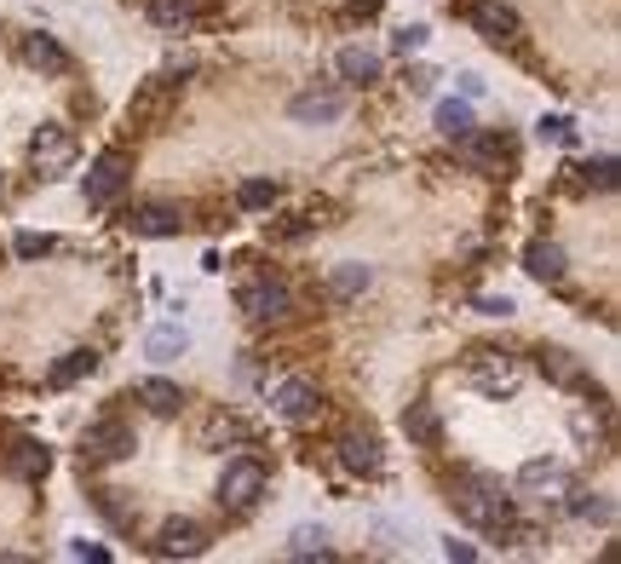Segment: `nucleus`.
<instances>
[{"label": "nucleus", "instance_id": "obj_42", "mask_svg": "<svg viewBox=\"0 0 621 564\" xmlns=\"http://www.w3.org/2000/svg\"><path fill=\"white\" fill-rule=\"evenodd\" d=\"M0 190H6V179H0Z\"/></svg>", "mask_w": 621, "mask_h": 564}, {"label": "nucleus", "instance_id": "obj_5", "mask_svg": "<svg viewBox=\"0 0 621 564\" xmlns=\"http://www.w3.org/2000/svg\"><path fill=\"white\" fill-rule=\"evenodd\" d=\"M138 449V432L127 421H92L87 432H81V461H87V467H110V461H127V455H133Z\"/></svg>", "mask_w": 621, "mask_h": 564}, {"label": "nucleus", "instance_id": "obj_6", "mask_svg": "<svg viewBox=\"0 0 621 564\" xmlns=\"http://www.w3.org/2000/svg\"><path fill=\"white\" fill-rule=\"evenodd\" d=\"M265 467L259 461H230L225 478H219V507H225L230 518H248L253 507H259V495H265Z\"/></svg>", "mask_w": 621, "mask_h": 564}, {"label": "nucleus", "instance_id": "obj_8", "mask_svg": "<svg viewBox=\"0 0 621 564\" xmlns=\"http://www.w3.org/2000/svg\"><path fill=\"white\" fill-rule=\"evenodd\" d=\"M271 409L282 415V421L305 426V421H317L322 409H328V398H322L317 380H282V386L271 392Z\"/></svg>", "mask_w": 621, "mask_h": 564}, {"label": "nucleus", "instance_id": "obj_14", "mask_svg": "<svg viewBox=\"0 0 621 564\" xmlns=\"http://www.w3.org/2000/svg\"><path fill=\"white\" fill-rule=\"evenodd\" d=\"M173 98H179V81H173V75H156V81H144L138 98L127 104V121H161Z\"/></svg>", "mask_w": 621, "mask_h": 564}, {"label": "nucleus", "instance_id": "obj_4", "mask_svg": "<svg viewBox=\"0 0 621 564\" xmlns=\"http://www.w3.org/2000/svg\"><path fill=\"white\" fill-rule=\"evenodd\" d=\"M466 380L478 386L483 398H512L524 386V363L506 352H472L466 357Z\"/></svg>", "mask_w": 621, "mask_h": 564}, {"label": "nucleus", "instance_id": "obj_34", "mask_svg": "<svg viewBox=\"0 0 621 564\" xmlns=\"http://www.w3.org/2000/svg\"><path fill=\"white\" fill-rule=\"evenodd\" d=\"M12 254H18V259H46V254H52V236H41V231H23L18 242H12Z\"/></svg>", "mask_w": 621, "mask_h": 564}, {"label": "nucleus", "instance_id": "obj_20", "mask_svg": "<svg viewBox=\"0 0 621 564\" xmlns=\"http://www.w3.org/2000/svg\"><path fill=\"white\" fill-rule=\"evenodd\" d=\"M564 507H570L575 518H587V524H616V501H610V495H593V490H575L570 484Z\"/></svg>", "mask_w": 621, "mask_h": 564}, {"label": "nucleus", "instance_id": "obj_7", "mask_svg": "<svg viewBox=\"0 0 621 564\" xmlns=\"http://www.w3.org/2000/svg\"><path fill=\"white\" fill-rule=\"evenodd\" d=\"M472 29H478L489 47H518L524 41V18L506 0H472Z\"/></svg>", "mask_w": 621, "mask_h": 564}, {"label": "nucleus", "instance_id": "obj_41", "mask_svg": "<svg viewBox=\"0 0 621 564\" xmlns=\"http://www.w3.org/2000/svg\"><path fill=\"white\" fill-rule=\"evenodd\" d=\"M351 6H363V12H380V0H351Z\"/></svg>", "mask_w": 621, "mask_h": 564}, {"label": "nucleus", "instance_id": "obj_30", "mask_svg": "<svg viewBox=\"0 0 621 564\" xmlns=\"http://www.w3.org/2000/svg\"><path fill=\"white\" fill-rule=\"evenodd\" d=\"M236 208H242V213H271L276 208V185H271V179H248V185H236Z\"/></svg>", "mask_w": 621, "mask_h": 564}, {"label": "nucleus", "instance_id": "obj_18", "mask_svg": "<svg viewBox=\"0 0 621 564\" xmlns=\"http://www.w3.org/2000/svg\"><path fill=\"white\" fill-rule=\"evenodd\" d=\"M23 64H29V70H41V75H69V52L58 47L52 35L35 29V35H23Z\"/></svg>", "mask_w": 621, "mask_h": 564}, {"label": "nucleus", "instance_id": "obj_19", "mask_svg": "<svg viewBox=\"0 0 621 564\" xmlns=\"http://www.w3.org/2000/svg\"><path fill=\"white\" fill-rule=\"evenodd\" d=\"M455 156L466 167H478V173H495V167H501V139H483L478 127H472L466 139H455Z\"/></svg>", "mask_w": 621, "mask_h": 564}, {"label": "nucleus", "instance_id": "obj_17", "mask_svg": "<svg viewBox=\"0 0 621 564\" xmlns=\"http://www.w3.org/2000/svg\"><path fill=\"white\" fill-rule=\"evenodd\" d=\"M6 467L18 472L23 484H41L46 472H52V449L35 444V438H18V444L6 449Z\"/></svg>", "mask_w": 621, "mask_h": 564}, {"label": "nucleus", "instance_id": "obj_38", "mask_svg": "<svg viewBox=\"0 0 621 564\" xmlns=\"http://www.w3.org/2000/svg\"><path fill=\"white\" fill-rule=\"evenodd\" d=\"M443 553H449L455 564H472V559H478V547H472V541H455V536L443 541Z\"/></svg>", "mask_w": 621, "mask_h": 564}, {"label": "nucleus", "instance_id": "obj_12", "mask_svg": "<svg viewBox=\"0 0 621 564\" xmlns=\"http://www.w3.org/2000/svg\"><path fill=\"white\" fill-rule=\"evenodd\" d=\"M288 116H294V121H305V127H322V121H340V116H345V93H340V87H305V93H294Z\"/></svg>", "mask_w": 621, "mask_h": 564}, {"label": "nucleus", "instance_id": "obj_26", "mask_svg": "<svg viewBox=\"0 0 621 564\" xmlns=\"http://www.w3.org/2000/svg\"><path fill=\"white\" fill-rule=\"evenodd\" d=\"M437 127H443V139L449 144L466 139V133L478 127V121H472V104H466V98H443V104H437Z\"/></svg>", "mask_w": 621, "mask_h": 564}, {"label": "nucleus", "instance_id": "obj_21", "mask_svg": "<svg viewBox=\"0 0 621 564\" xmlns=\"http://www.w3.org/2000/svg\"><path fill=\"white\" fill-rule=\"evenodd\" d=\"M340 75L351 81V87H374V81H380V52L345 47V52H340Z\"/></svg>", "mask_w": 621, "mask_h": 564}, {"label": "nucleus", "instance_id": "obj_23", "mask_svg": "<svg viewBox=\"0 0 621 564\" xmlns=\"http://www.w3.org/2000/svg\"><path fill=\"white\" fill-rule=\"evenodd\" d=\"M403 432H409V444H437V432H443V421H437V409L426 398L409 403L403 409Z\"/></svg>", "mask_w": 621, "mask_h": 564}, {"label": "nucleus", "instance_id": "obj_33", "mask_svg": "<svg viewBox=\"0 0 621 564\" xmlns=\"http://www.w3.org/2000/svg\"><path fill=\"white\" fill-rule=\"evenodd\" d=\"M541 144H575V121L570 116H541Z\"/></svg>", "mask_w": 621, "mask_h": 564}, {"label": "nucleus", "instance_id": "obj_40", "mask_svg": "<svg viewBox=\"0 0 621 564\" xmlns=\"http://www.w3.org/2000/svg\"><path fill=\"white\" fill-rule=\"evenodd\" d=\"M69 553H75V559H87V564H104V559H110V553H104V547H92V541H75Z\"/></svg>", "mask_w": 621, "mask_h": 564}, {"label": "nucleus", "instance_id": "obj_32", "mask_svg": "<svg viewBox=\"0 0 621 564\" xmlns=\"http://www.w3.org/2000/svg\"><path fill=\"white\" fill-rule=\"evenodd\" d=\"M92 501H98V513L110 518L115 530H127V524H133V513L121 507V490H92Z\"/></svg>", "mask_w": 621, "mask_h": 564}, {"label": "nucleus", "instance_id": "obj_2", "mask_svg": "<svg viewBox=\"0 0 621 564\" xmlns=\"http://www.w3.org/2000/svg\"><path fill=\"white\" fill-rule=\"evenodd\" d=\"M29 162H35L41 179H64L69 167L81 162V139H75V127H64V121L35 127V139H29Z\"/></svg>", "mask_w": 621, "mask_h": 564}, {"label": "nucleus", "instance_id": "obj_31", "mask_svg": "<svg viewBox=\"0 0 621 564\" xmlns=\"http://www.w3.org/2000/svg\"><path fill=\"white\" fill-rule=\"evenodd\" d=\"M288 553H294V559H328V536L311 530V524H299L294 536H288Z\"/></svg>", "mask_w": 621, "mask_h": 564}, {"label": "nucleus", "instance_id": "obj_15", "mask_svg": "<svg viewBox=\"0 0 621 564\" xmlns=\"http://www.w3.org/2000/svg\"><path fill=\"white\" fill-rule=\"evenodd\" d=\"M524 271H529L535 282H564V271H570V254H564L552 236H535V242L524 248Z\"/></svg>", "mask_w": 621, "mask_h": 564}, {"label": "nucleus", "instance_id": "obj_36", "mask_svg": "<svg viewBox=\"0 0 621 564\" xmlns=\"http://www.w3.org/2000/svg\"><path fill=\"white\" fill-rule=\"evenodd\" d=\"M570 432H575V444H598V438H604V426H598L587 409H575L570 415Z\"/></svg>", "mask_w": 621, "mask_h": 564}, {"label": "nucleus", "instance_id": "obj_27", "mask_svg": "<svg viewBox=\"0 0 621 564\" xmlns=\"http://www.w3.org/2000/svg\"><path fill=\"white\" fill-rule=\"evenodd\" d=\"M184 346H190V334H184V323H161L150 340H144V352L156 357V363H173V357H184Z\"/></svg>", "mask_w": 621, "mask_h": 564}, {"label": "nucleus", "instance_id": "obj_35", "mask_svg": "<svg viewBox=\"0 0 621 564\" xmlns=\"http://www.w3.org/2000/svg\"><path fill=\"white\" fill-rule=\"evenodd\" d=\"M581 179H587V185H598V190H616V162H610V156H598V162L581 167Z\"/></svg>", "mask_w": 621, "mask_h": 564}, {"label": "nucleus", "instance_id": "obj_9", "mask_svg": "<svg viewBox=\"0 0 621 564\" xmlns=\"http://www.w3.org/2000/svg\"><path fill=\"white\" fill-rule=\"evenodd\" d=\"M236 306L248 311L253 323H282V317H294V294H288V282H248L236 294Z\"/></svg>", "mask_w": 621, "mask_h": 564}, {"label": "nucleus", "instance_id": "obj_1", "mask_svg": "<svg viewBox=\"0 0 621 564\" xmlns=\"http://www.w3.org/2000/svg\"><path fill=\"white\" fill-rule=\"evenodd\" d=\"M449 501H455V513L466 518L472 530H495V524H506V518H512V495H506L495 478H483V472L460 478L455 490H449Z\"/></svg>", "mask_w": 621, "mask_h": 564}, {"label": "nucleus", "instance_id": "obj_13", "mask_svg": "<svg viewBox=\"0 0 621 564\" xmlns=\"http://www.w3.org/2000/svg\"><path fill=\"white\" fill-rule=\"evenodd\" d=\"M334 449H340V467L357 472V478H380V467H386V455H380V438H374V432H345Z\"/></svg>", "mask_w": 621, "mask_h": 564}, {"label": "nucleus", "instance_id": "obj_39", "mask_svg": "<svg viewBox=\"0 0 621 564\" xmlns=\"http://www.w3.org/2000/svg\"><path fill=\"white\" fill-rule=\"evenodd\" d=\"M478 311H483V317H512V300H506V294H501V300L489 294V300H478Z\"/></svg>", "mask_w": 621, "mask_h": 564}, {"label": "nucleus", "instance_id": "obj_37", "mask_svg": "<svg viewBox=\"0 0 621 564\" xmlns=\"http://www.w3.org/2000/svg\"><path fill=\"white\" fill-rule=\"evenodd\" d=\"M391 47H397L403 58H409V52H420V47H426V29H397V41H391Z\"/></svg>", "mask_w": 621, "mask_h": 564}, {"label": "nucleus", "instance_id": "obj_11", "mask_svg": "<svg viewBox=\"0 0 621 564\" xmlns=\"http://www.w3.org/2000/svg\"><path fill=\"white\" fill-rule=\"evenodd\" d=\"M150 553L156 559H196V553H207V530L196 518H167L150 541Z\"/></svg>", "mask_w": 621, "mask_h": 564}, {"label": "nucleus", "instance_id": "obj_22", "mask_svg": "<svg viewBox=\"0 0 621 564\" xmlns=\"http://www.w3.org/2000/svg\"><path fill=\"white\" fill-rule=\"evenodd\" d=\"M138 403H144V409H150V415H179L184 409V392L179 386H173V380H144V386H138Z\"/></svg>", "mask_w": 621, "mask_h": 564}, {"label": "nucleus", "instance_id": "obj_16", "mask_svg": "<svg viewBox=\"0 0 621 564\" xmlns=\"http://www.w3.org/2000/svg\"><path fill=\"white\" fill-rule=\"evenodd\" d=\"M133 236H179L184 231V213L173 208V202H144V208H133Z\"/></svg>", "mask_w": 621, "mask_h": 564}, {"label": "nucleus", "instance_id": "obj_3", "mask_svg": "<svg viewBox=\"0 0 621 564\" xmlns=\"http://www.w3.org/2000/svg\"><path fill=\"white\" fill-rule=\"evenodd\" d=\"M127 185H133V156H127V150H104V156L87 167L81 196H87V208H115V202L127 196Z\"/></svg>", "mask_w": 621, "mask_h": 564}, {"label": "nucleus", "instance_id": "obj_29", "mask_svg": "<svg viewBox=\"0 0 621 564\" xmlns=\"http://www.w3.org/2000/svg\"><path fill=\"white\" fill-rule=\"evenodd\" d=\"M541 375H547V380H558V386H587L581 363H575L570 352H558V346H552V352H541Z\"/></svg>", "mask_w": 621, "mask_h": 564}, {"label": "nucleus", "instance_id": "obj_25", "mask_svg": "<svg viewBox=\"0 0 621 564\" xmlns=\"http://www.w3.org/2000/svg\"><path fill=\"white\" fill-rule=\"evenodd\" d=\"M368 282H374V271L357 265V259H345V265H334V277H328V294H334V300H357Z\"/></svg>", "mask_w": 621, "mask_h": 564}, {"label": "nucleus", "instance_id": "obj_24", "mask_svg": "<svg viewBox=\"0 0 621 564\" xmlns=\"http://www.w3.org/2000/svg\"><path fill=\"white\" fill-rule=\"evenodd\" d=\"M150 24L167 29V35H179V29L196 24V0H150Z\"/></svg>", "mask_w": 621, "mask_h": 564}, {"label": "nucleus", "instance_id": "obj_28", "mask_svg": "<svg viewBox=\"0 0 621 564\" xmlns=\"http://www.w3.org/2000/svg\"><path fill=\"white\" fill-rule=\"evenodd\" d=\"M98 369V352H64V363H52V386H75V380H87Z\"/></svg>", "mask_w": 621, "mask_h": 564}, {"label": "nucleus", "instance_id": "obj_10", "mask_svg": "<svg viewBox=\"0 0 621 564\" xmlns=\"http://www.w3.org/2000/svg\"><path fill=\"white\" fill-rule=\"evenodd\" d=\"M570 467L564 461H524L518 467V490L529 495V501H564L570 495Z\"/></svg>", "mask_w": 621, "mask_h": 564}]
</instances>
